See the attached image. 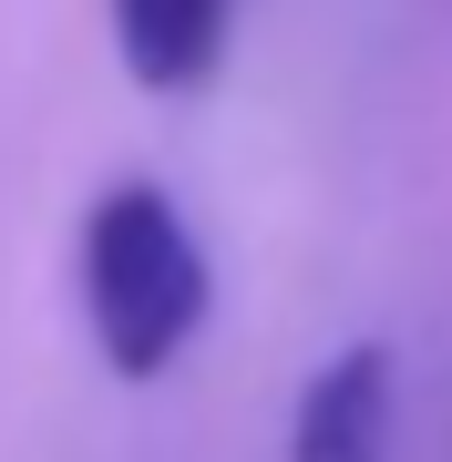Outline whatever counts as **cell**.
<instances>
[{
    "instance_id": "obj_2",
    "label": "cell",
    "mask_w": 452,
    "mask_h": 462,
    "mask_svg": "<svg viewBox=\"0 0 452 462\" xmlns=\"http://www.w3.org/2000/svg\"><path fill=\"white\" fill-rule=\"evenodd\" d=\"M391 411H401V380H391L381 339H350L309 370L299 411H288V462H391Z\"/></svg>"
},
{
    "instance_id": "obj_1",
    "label": "cell",
    "mask_w": 452,
    "mask_h": 462,
    "mask_svg": "<svg viewBox=\"0 0 452 462\" xmlns=\"http://www.w3.org/2000/svg\"><path fill=\"white\" fill-rule=\"evenodd\" d=\"M72 278H83V329L103 349L114 380H154L196 349L206 309H217V267H206L196 226L165 185L124 175L83 206V236H72Z\"/></svg>"
},
{
    "instance_id": "obj_3",
    "label": "cell",
    "mask_w": 452,
    "mask_h": 462,
    "mask_svg": "<svg viewBox=\"0 0 452 462\" xmlns=\"http://www.w3.org/2000/svg\"><path fill=\"white\" fill-rule=\"evenodd\" d=\"M236 0H114V51L144 93H196L226 62Z\"/></svg>"
}]
</instances>
